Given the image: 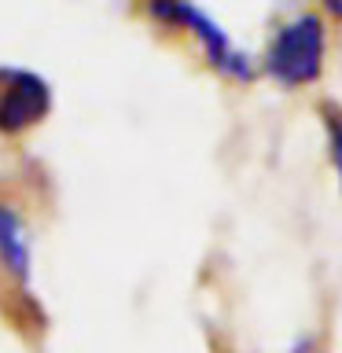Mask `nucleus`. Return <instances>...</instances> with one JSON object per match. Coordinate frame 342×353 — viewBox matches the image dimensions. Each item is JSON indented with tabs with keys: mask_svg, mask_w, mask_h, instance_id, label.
<instances>
[{
	"mask_svg": "<svg viewBox=\"0 0 342 353\" xmlns=\"http://www.w3.org/2000/svg\"><path fill=\"white\" fill-rule=\"evenodd\" d=\"M328 59V19L316 8H298L291 19L269 33L265 52L258 55V70L280 88L316 85Z\"/></svg>",
	"mask_w": 342,
	"mask_h": 353,
	"instance_id": "nucleus-1",
	"label": "nucleus"
},
{
	"mask_svg": "<svg viewBox=\"0 0 342 353\" xmlns=\"http://www.w3.org/2000/svg\"><path fill=\"white\" fill-rule=\"evenodd\" d=\"M148 15L159 19V22H170V26H177V30H184L188 37L199 44L203 59L214 66L221 77H228V81L250 85L254 77L261 74L258 59H254L247 48H239V44L232 41V33L221 26L210 11L195 8V4H151Z\"/></svg>",
	"mask_w": 342,
	"mask_h": 353,
	"instance_id": "nucleus-2",
	"label": "nucleus"
},
{
	"mask_svg": "<svg viewBox=\"0 0 342 353\" xmlns=\"http://www.w3.org/2000/svg\"><path fill=\"white\" fill-rule=\"evenodd\" d=\"M52 88L41 74L0 70V132H22L48 118Z\"/></svg>",
	"mask_w": 342,
	"mask_h": 353,
	"instance_id": "nucleus-3",
	"label": "nucleus"
},
{
	"mask_svg": "<svg viewBox=\"0 0 342 353\" xmlns=\"http://www.w3.org/2000/svg\"><path fill=\"white\" fill-rule=\"evenodd\" d=\"M0 261L19 283L30 280V232L8 203H0Z\"/></svg>",
	"mask_w": 342,
	"mask_h": 353,
	"instance_id": "nucleus-4",
	"label": "nucleus"
},
{
	"mask_svg": "<svg viewBox=\"0 0 342 353\" xmlns=\"http://www.w3.org/2000/svg\"><path fill=\"white\" fill-rule=\"evenodd\" d=\"M320 125H324V143H328V162L335 170L339 192H342V107L320 103Z\"/></svg>",
	"mask_w": 342,
	"mask_h": 353,
	"instance_id": "nucleus-5",
	"label": "nucleus"
}]
</instances>
